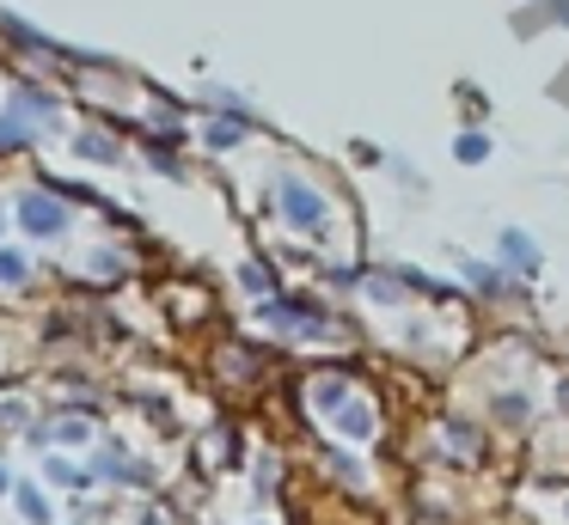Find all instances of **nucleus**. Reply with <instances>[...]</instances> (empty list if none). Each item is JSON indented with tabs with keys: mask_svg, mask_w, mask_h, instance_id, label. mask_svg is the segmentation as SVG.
Returning <instances> with one entry per match:
<instances>
[{
	"mask_svg": "<svg viewBox=\"0 0 569 525\" xmlns=\"http://www.w3.org/2000/svg\"><path fill=\"white\" fill-rule=\"evenodd\" d=\"M282 202H288V220H295V226H325V195H319V190H307V183H288Z\"/></svg>",
	"mask_w": 569,
	"mask_h": 525,
	"instance_id": "f257e3e1",
	"label": "nucleus"
},
{
	"mask_svg": "<svg viewBox=\"0 0 569 525\" xmlns=\"http://www.w3.org/2000/svg\"><path fill=\"white\" fill-rule=\"evenodd\" d=\"M502 256L520 269V275H532V269H539V244H532L527 232H515V226L502 232Z\"/></svg>",
	"mask_w": 569,
	"mask_h": 525,
	"instance_id": "f03ea898",
	"label": "nucleus"
},
{
	"mask_svg": "<svg viewBox=\"0 0 569 525\" xmlns=\"http://www.w3.org/2000/svg\"><path fill=\"white\" fill-rule=\"evenodd\" d=\"M453 153L466 159V165H483V153H490V141H483V134H459V141H453Z\"/></svg>",
	"mask_w": 569,
	"mask_h": 525,
	"instance_id": "7ed1b4c3",
	"label": "nucleus"
}]
</instances>
